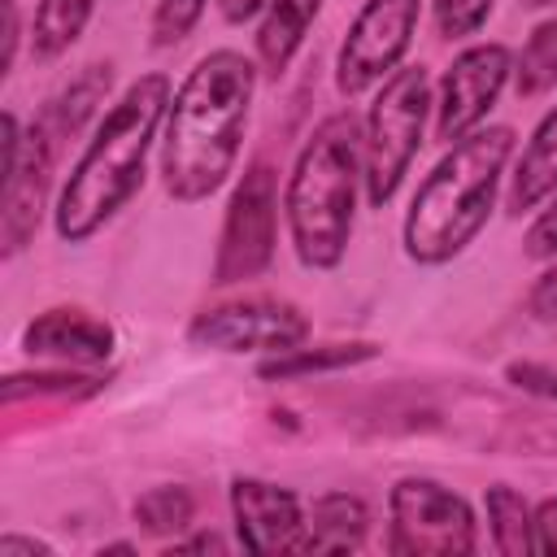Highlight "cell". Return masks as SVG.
<instances>
[{
	"instance_id": "cell-1",
	"label": "cell",
	"mask_w": 557,
	"mask_h": 557,
	"mask_svg": "<svg viewBox=\"0 0 557 557\" xmlns=\"http://www.w3.org/2000/svg\"><path fill=\"white\" fill-rule=\"evenodd\" d=\"M257 78V57H244L239 48H213L174 87L161 126V187L174 205H200L235 174Z\"/></svg>"
},
{
	"instance_id": "cell-2",
	"label": "cell",
	"mask_w": 557,
	"mask_h": 557,
	"mask_svg": "<svg viewBox=\"0 0 557 557\" xmlns=\"http://www.w3.org/2000/svg\"><path fill=\"white\" fill-rule=\"evenodd\" d=\"M170 100H174L170 74L152 70L139 74L96 117V131L74 157L52 205V226L61 244H87L139 196L148 178V152L165 126Z\"/></svg>"
},
{
	"instance_id": "cell-3",
	"label": "cell",
	"mask_w": 557,
	"mask_h": 557,
	"mask_svg": "<svg viewBox=\"0 0 557 557\" xmlns=\"http://www.w3.org/2000/svg\"><path fill=\"white\" fill-rule=\"evenodd\" d=\"M357 196H366V126L352 109L326 113L283 183V222L305 270H335L348 257Z\"/></svg>"
},
{
	"instance_id": "cell-4",
	"label": "cell",
	"mask_w": 557,
	"mask_h": 557,
	"mask_svg": "<svg viewBox=\"0 0 557 557\" xmlns=\"http://www.w3.org/2000/svg\"><path fill=\"white\" fill-rule=\"evenodd\" d=\"M513 144L518 135L505 122L479 126L457 144H448V152L431 165V174L418 183L405 209L400 244L413 265H448L483 235Z\"/></svg>"
},
{
	"instance_id": "cell-5",
	"label": "cell",
	"mask_w": 557,
	"mask_h": 557,
	"mask_svg": "<svg viewBox=\"0 0 557 557\" xmlns=\"http://www.w3.org/2000/svg\"><path fill=\"white\" fill-rule=\"evenodd\" d=\"M113 87V65L96 61L87 65L78 78H70L52 100H44V109L30 117V126L22 131V148L17 161L0 174L4 183V205H0V257L13 261L39 231V218L48 209V191H52V174L61 161L65 139H74L87 117L104 104Z\"/></svg>"
},
{
	"instance_id": "cell-6",
	"label": "cell",
	"mask_w": 557,
	"mask_h": 557,
	"mask_svg": "<svg viewBox=\"0 0 557 557\" xmlns=\"http://www.w3.org/2000/svg\"><path fill=\"white\" fill-rule=\"evenodd\" d=\"M435 109V91H431V70L418 65H400L392 78H383L374 87V100L361 117L366 126V205L383 209L392 205V196L400 191L422 135H426V117Z\"/></svg>"
},
{
	"instance_id": "cell-7",
	"label": "cell",
	"mask_w": 557,
	"mask_h": 557,
	"mask_svg": "<svg viewBox=\"0 0 557 557\" xmlns=\"http://www.w3.org/2000/svg\"><path fill=\"white\" fill-rule=\"evenodd\" d=\"M387 548L396 557H466L479 548V522L461 492L409 474L387 492Z\"/></svg>"
},
{
	"instance_id": "cell-8",
	"label": "cell",
	"mask_w": 557,
	"mask_h": 557,
	"mask_svg": "<svg viewBox=\"0 0 557 557\" xmlns=\"http://www.w3.org/2000/svg\"><path fill=\"white\" fill-rule=\"evenodd\" d=\"M278 174L270 161H252L231 200H226V218H222V235H218V257H213V287H235L248 278H261L274 261V244H278Z\"/></svg>"
},
{
	"instance_id": "cell-9",
	"label": "cell",
	"mask_w": 557,
	"mask_h": 557,
	"mask_svg": "<svg viewBox=\"0 0 557 557\" xmlns=\"http://www.w3.org/2000/svg\"><path fill=\"white\" fill-rule=\"evenodd\" d=\"M422 0H361L348 22V35L335 52V87L357 100L405 65V52L418 35Z\"/></svg>"
},
{
	"instance_id": "cell-10",
	"label": "cell",
	"mask_w": 557,
	"mask_h": 557,
	"mask_svg": "<svg viewBox=\"0 0 557 557\" xmlns=\"http://www.w3.org/2000/svg\"><path fill=\"white\" fill-rule=\"evenodd\" d=\"M309 339V318L278 296H244L200 309L187 322V344L205 352H292Z\"/></svg>"
},
{
	"instance_id": "cell-11",
	"label": "cell",
	"mask_w": 557,
	"mask_h": 557,
	"mask_svg": "<svg viewBox=\"0 0 557 557\" xmlns=\"http://www.w3.org/2000/svg\"><path fill=\"white\" fill-rule=\"evenodd\" d=\"M513 78V52L500 39L487 44H470L461 48L444 78H440V96H435V139L457 144L461 135L479 131L483 117L496 109L505 83Z\"/></svg>"
},
{
	"instance_id": "cell-12",
	"label": "cell",
	"mask_w": 557,
	"mask_h": 557,
	"mask_svg": "<svg viewBox=\"0 0 557 557\" xmlns=\"http://www.w3.org/2000/svg\"><path fill=\"white\" fill-rule=\"evenodd\" d=\"M231 513H235V535L248 553H305V509L292 487H278L270 479L239 474L231 479Z\"/></svg>"
},
{
	"instance_id": "cell-13",
	"label": "cell",
	"mask_w": 557,
	"mask_h": 557,
	"mask_svg": "<svg viewBox=\"0 0 557 557\" xmlns=\"http://www.w3.org/2000/svg\"><path fill=\"white\" fill-rule=\"evenodd\" d=\"M22 348L35 361H52V366H78V370H96L113 357L117 335L104 318L74 309V305H57L44 309L26 322L22 331Z\"/></svg>"
},
{
	"instance_id": "cell-14",
	"label": "cell",
	"mask_w": 557,
	"mask_h": 557,
	"mask_svg": "<svg viewBox=\"0 0 557 557\" xmlns=\"http://www.w3.org/2000/svg\"><path fill=\"white\" fill-rule=\"evenodd\" d=\"M553 191H557V104L535 122L531 139L518 152L513 174H509V191H505V209L513 218L535 213Z\"/></svg>"
},
{
	"instance_id": "cell-15",
	"label": "cell",
	"mask_w": 557,
	"mask_h": 557,
	"mask_svg": "<svg viewBox=\"0 0 557 557\" xmlns=\"http://www.w3.org/2000/svg\"><path fill=\"white\" fill-rule=\"evenodd\" d=\"M322 13V0H270L261 9V22H257V35H252V57L261 65L265 78H283L287 65L296 61L309 26L318 22Z\"/></svg>"
},
{
	"instance_id": "cell-16",
	"label": "cell",
	"mask_w": 557,
	"mask_h": 557,
	"mask_svg": "<svg viewBox=\"0 0 557 557\" xmlns=\"http://www.w3.org/2000/svg\"><path fill=\"white\" fill-rule=\"evenodd\" d=\"M309 535H305V553H352L366 544L370 531V509L361 496L348 492H322L309 513Z\"/></svg>"
},
{
	"instance_id": "cell-17",
	"label": "cell",
	"mask_w": 557,
	"mask_h": 557,
	"mask_svg": "<svg viewBox=\"0 0 557 557\" xmlns=\"http://www.w3.org/2000/svg\"><path fill=\"white\" fill-rule=\"evenodd\" d=\"M100 0H35V17H30V57L35 61H57L65 57L78 35L87 30L91 13Z\"/></svg>"
},
{
	"instance_id": "cell-18",
	"label": "cell",
	"mask_w": 557,
	"mask_h": 557,
	"mask_svg": "<svg viewBox=\"0 0 557 557\" xmlns=\"http://www.w3.org/2000/svg\"><path fill=\"white\" fill-rule=\"evenodd\" d=\"M487 531H492V548L505 557H527L535 553V522H531V505L518 487L509 483H492L487 496Z\"/></svg>"
},
{
	"instance_id": "cell-19",
	"label": "cell",
	"mask_w": 557,
	"mask_h": 557,
	"mask_svg": "<svg viewBox=\"0 0 557 557\" xmlns=\"http://www.w3.org/2000/svg\"><path fill=\"white\" fill-rule=\"evenodd\" d=\"M379 357V344H322V348H292V352H274L257 366L261 379H296V374H318V370H344L357 361Z\"/></svg>"
},
{
	"instance_id": "cell-20",
	"label": "cell",
	"mask_w": 557,
	"mask_h": 557,
	"mask_svg": "<svg viewBox=\"0 0 557 557\" xmlns=\"http://www.w3.org/2000/svg\"><path fill=\"white\" fill-rule=\"evenodd\" d=\"M553 87H557V17H544L531 26L522 52L513 57V91L531 100Z\"/></svg>"
},
{
	"instance_id": "cell-21",
	"label": "cell",
	"mask_w": 557,
	"mask_h": 557,
	"mask_svg": "<svg viewBox=\"0 0 557 557\" xmlns=\"http://www.w3.org/2000/svg\"><path fill=\"white\" fill-rule=\"evenodd\" d=\"M135 522L148 531V535H178L191 527L196 518V496L183 487V483H161V487H148L135 496Z\"/></svg>"
},
{
	"instance_id": "cell-22",
	"label": "cell",
	"mask_w": 557,
	"mask_h": 557,
	"mask_svg": "<svg viewBox=\"0 0 557 557\" xmlns=\"http://www.w3.org/2000/svg\"><path fill=\"white\" fill-rule=\"evenodd\" d=\"M104 379L96 370H78V366H57V370H30V374H9L0 383L4 405H17L22 396H91L100 392Z\"/></svg>"
},
{
	"instance_id": "cell-23",
	"label": "cell",
	"mask_w": 557,
	"mask_h": 557,
	"mask_svg": "<svg viewBox=\"0 0 557 557\" xmlns=\"http://www.w3.org/2000/svg\"><path fill=\"white\" fill-rule=\"evenodd\" d=\"M205 4H209V0H157L152 22H148L152 48H174V44H183V39L196 30V22L205 17Z\"/></svg>"
},
{
	"instance_id": "cell-24",
	"label": "cell",
	"mask_w": 557,
	"mask_h": 557,
	"mask_svg": "<svg viewBox=\"0 0 557 557\" xmlns=\"http://www.w3.org/2000/svg\"><path fill=\"white\" fill-rule=\"evenodd\" d=\"M496 0H431V17L440 39H470L483 30V22L492 17Z\"/></svg>"
},
{
	"instance_id": "cell-25",
	"label": "cell",
	"mask_w": 557,
	"mask_h": 557,
	"mask_svg": "<svg viewBox=\"0 0 557 557\" xmlns=\"http://www.w3.org/2000/svg\"><path fill=\"white\" fill-rule=\"evenodd\" d=\"M522 252L531 261H553L557 257V191L535 209V218L522 235Z\"/></svg>"
},
{
	"instance_id": "cell-26",
	"label": "cell",
	"mask_w": 557,
	"mask_h": 557,
	"mask_svg": "<svg viewBox=\"0 0 557 557\" xmlns=\"http://www.w3.org/2000/svg\"><path fill=\"white\" fill-rule=\"evenodd\" d=\"M505 379L513 387H522V392H535V396L557 400V366H548V361H513L505 370Z\"/></svg>"
},
{
	"instance_id": "cell-27",
	"label": "cell",
	"mask_w": 557,
	"mask_h": 557,
	"mask_svg": "<svg viewBox=\"0 0 557 557\" xmlns=\"http://www.w3.org/2000/svg\"><path fill=\"white\" fill-rule=\"evenodd\" d=\"M527 309H531L535 318H544V322L557 318V257H553V265L531 283V292H527Z\"/></svg>"
},
{
	"instance_id": "cell-28",
	"label": "cell",
	"mask_w": 557,
	"mask_h": 557,
	"mask_svg": "<svg viewBox=\"0 0 557 557\" xmlns=\"http://www.w3.org/2000/svg\"><path fill=\"white\" fill-rule=\"evenodd\" d=\"M531 522H535V553L557 557V496L540 500V505L531 509Z\"/></svg>"
},
{
	"instance_id": "cell-29",
	"label": "cell",
	"mask_w": 557,
	"mask_h": 557,
	"mask_svg": "<svg viewBox=\"0 0 557 557\" xmlns=\"http://www.w3.org/2000/svg\"><path fill=\"white\" fill-rule=\"evenodd\" d=\"M17 44H22L17 0H4V61H0V74H9V70H13V61H17Z\"/></svg>"
},
{
	"instance_id": "cell-30",
	"label": "cell",
	"mask_w": 557,
	"mask_h": 557,
	"mask_svg": "<svg viewBox=\"0 0 557 557\" xmlns=\"http://www.w3.org/2000/svg\"><path fill=\"white\" fill-rule=\"evenodd\" d=\"M213 4H218L222 22H231V26H244V22L261 17V9H265L270 0H213Z\"/></svg>"
},
{
	"instance_id": "cell-31",
	"label": "cell",
	"mask_w": 557,
	"mask_h": 557,
	"mask_svg": "<svg viewBox=\"0 0 557 557\" xmlns=\"http://www.w3.org/2000/svg\"><path fill=\"white\" fill-rule=\"evenodd\" d=\"M17 553H52L44 540H30V535H4L0 540V557H17Z\"/></svg>"
},
{
	"instance_id": "cell-32",
	"label": "cell",
	"mask_w": 557,
	"mask_h": 557,
	"mask_svg": "<svg viewBox=\"0 0 557 557\" xmlns=\"http://www.w3.org/2000/svg\"><path fill=\"white\" fill-rule=\"evenodd\" d=\"M226 544L218 540V535H196V540H183V544H174V553H222Z\"/></svg>"
},
{
	"instance_id": "cell-33",
	"label": "cell",
	"mask_w": 557,
	"mask_h": 557,
	"mask_svg": "<svg viewBox=\"0 0 557 557\" xmlns=\"http://www.w3.org/2000/svg\"><path fill=\"white\" fill-rule=\"evenodd\" d=\"M544 4H553V0H522V9H544Z\"/></svg>"
}]
</instances>
